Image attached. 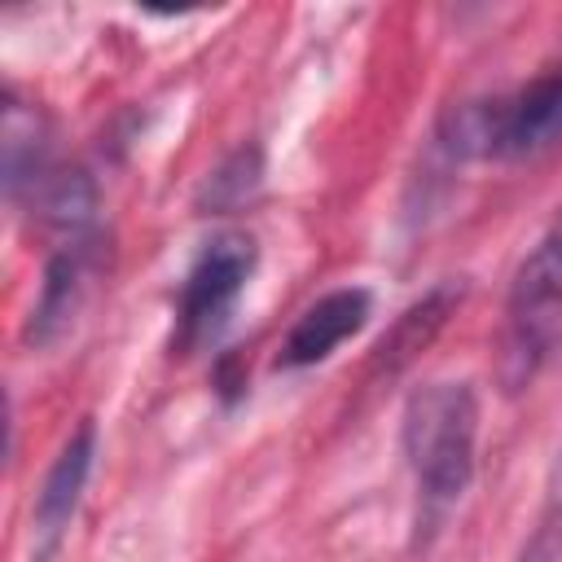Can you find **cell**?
Wrapping results in <instances>:
<instances>
[{
    "instance_id": "obj_11",
    "label": "cell",
    "mask_w": 562,
    "mask_h": 562,
    "mask_svg": "<svg viewBox=\"0 0 562 562\" xmlns=\"http://www.w3.org/2000/svg\"><path fill=\"white\" fill-rule=\"evenodd\" d=\"M522 562H562V483H558V492H553V501H549V514H544V522L536 527V536H531Z\"/></svg>"
},
{
    "instance_id": "obj_10",
    "label": "cell",
    "mask_w": 562,
    "mask_h": 562,
    "mask_svg": "<svg viewBox=\"0 0 562 562\" xmlns=\"http://www.w3.org/2000/svg\"><path fill=\"white\" fill-rule=\"evenodd\" d=\"M259 176H263V154H259V145H237V149L206 176L202 202H211L215 211H228V206L246 202V198L259 189Z\"/></svg>"
},
{
    "instance_id": "obj_8",
    "label": "cell",
    "mask_w": 562,
    "mask_h": 562,
    "mask_svg": "<svg viewBox=\"0 0 562 562\" xmlns=\"http://www.w3.org/2000/svg\"><path fill=\"white\" fill-rule=\"evenodd\" d=\"M57 171L48 123L35 105L18 101V92H4V193L9 202H31L40 184Z\"/></svg>"
},
{
    "instance_id": "obj_6",
    "label": "cell",
    "mask_w": 562,
    "mask_h": 562,
    "mask_svg": "<svg viewBox=\"0 0 562 562\" xmlns=\"http://www.w3.org/2000/svg\"><path fill=\"white\" fill-rule=\"evenodd\" d=\"M97 277H101V237L97 233L61 237V246L44 263L40 299H35V307L26 316L22 338L31 347L57 342L75 325V316H79V307H83V299H88V290H92Z\"/></svg>"
},
{
    "instance_id": "obj_4",
    "label": "cell",
    "mask_w": 562,
    "mask_h": 562,
    "mask_svg": "<svg viewBox=\"0 0 562 562\" xmlns=\"http://www.w3.org/2000/svg\"><path fill=\"white\" fill-rule=\"evenodd\" d=\"M259 263V246L250 233H215L198 259L189 263L180 290H176V312H171V351H193L206 338H215L246 294L250 277Z\"/></svg>"
},
{
    "instance_id": "obj_9",
    "label": "cell",
    "mask_w": 562,
    "mask_h": 562,
    "mask_svg": "<svg viewBox=\"0 0 562 562\" xmlns=\"http://www.w3.org/2000/svg\"><path fill=\"white\" fill-rule=\"evenodd\" d=\"M457 303H461V285H452V281H439L435 290H426V294H422L417 303H408V307L400 312V321L386 329V338L378 342L373 364L386 369V373L404 369V364L443 329V321L452 316Z\"/></svg>"
},
{
    "instance_id": "obj_2",
    "label": "cell",
    "mask_w": 562,
    "mask_h": 562,
    "mask_svg": "<svg viewBox=\"0 0 562 562\" xmlns=\"http://www.w3.org/2000/svg\"><path fill=\"white\" fill-rule=\"evenodd\" d=\"M562 136V57L527 83L457 101L439 119V145L452 158L509 162L531 158Z\"/></svg>"
},
{
    "instance_id": "obj_7",
    "label": "cell",
    "mask_w": 562,
    "mask_h": 562,
    "mask_svg": "<svg viewBox=\"0 0 562 562\" xmlns=\"http://www.w3.org/2000/svg\"><path fill=\"white\" fill-rule=\"evenodd\" d=\"M369 312H373V299L364 285H338V290L321 294L316 303H307L299 312V321L281 338L277 369H312V364L329 360L347 338H356L369 325Z\"/></svg>"
},
{
    "instance_id": "obj_1",
    "label": "cell",
    "mask_w": 562,
    "mask_h": 562,
    "mask_svg": "<svg viewBox=\"0 0 562 562\" xmlns=\"http://www.w3.org/2000/svg\"><path fill=\"white\" fill-rule=\"evenodd\" d=\"M400 448L413 474V544H430L474 479L479 395L470 382L439 378L404 400Z\"/></svg>"
},
{
    "instance_id": "obj_3",
    "label": "cell",
    "mask_w": 562,
    "mask_h": 562,
    "mask_svg": "<svg viewBox=\"0 0 562 562\" xmlns=\"http://www.w3.org/2000/svg\"><path fill=\"white\" fill-rule=\"evenodd\" d=\"M562 321V206L536 237V246L518 259L505 294V329H501V373L514 386L531 382L540 360L549 356L553 329Z\"/></svg>"
},
{
    "instance_id": "obj_5",
    "label": "cell",
    "mask_w": 562,
    "mask_h": 562,
    "mask_svg": "<svg viewBox=\"0 0 562 562\" xmlns=\"http://www.w3.org/2000/svg\"><path fill=\"white\" fill-rule=\"evenodd\" d=\"M92 457H97V422L83 417L61 439L53 465L44 470V479L35 487V505H31V562H48L61 549V540L70 531V518L79 509V496L88 487Z\"/></svg>"
}]
</instances>
